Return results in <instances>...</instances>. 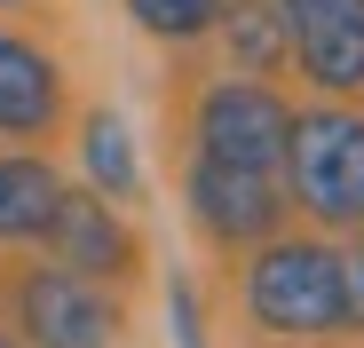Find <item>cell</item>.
<instances>
[{
	"label": "cell",
	"instance_id": "obj_1",
	"mask_svg": "<svg viewBox=\"0 0 364 348\" xmlns=\"http://www.w3.org/2000/svg\"><path fill=\"white\" fill-rule=\"evenodd\" d=\"M285 206H301L325 229H364V111L348 103H309L293 111L285 135Z\"/></svg>",
	"mask_w": 364,
	"mask_h": 348
},
{
	"label": "cell",
	"instance_id": "obj_2",
	"mask_svg": "<svg viewBox=\"0 0 364 348\" xmlns=\"http://www.w3.org/2000/svg\"><path fill=\"white\" fill-rule=\"evenodd\" d=\"M246 317L277 340H333L341 325V254L325 238H277L246 261Z\"/></svg>",
	"mask_w": 364,
	"mask_h": 348
},
{
	"label": "cell",
	"instance_id": "obj_3",
	"mask_svg": "<svg viewBox=\"0 0 364 348\" xmlns=\"http://www.w3.org/2000/svg\"><path fill=\"white\" fill-rule=\"evenodd\" d=\"M285 135H293V103L262 80H214L198 95V158L237 166V174H277L285 166Z\"/></svg>",
	"mask_w": 364,
	"mask_h": 348
},
{
	"label": "cell",
	"instance_id": "obj_4",
	"mask_svg": "<svg viewBox=\"0 0 364 348\" xmlns=\"http://www.w3.org/2000/svg\"><path fill=\"white\" fill-rule=\"evenodd\" d=\"M16 332L32 348H119L127 309L111 285H87L72 269H24L16 277Z\"/></svg>",
	"mask_w": 364,
	"mask_h": 348
},
{
	"label": "cell",
	"instance_id": "obj_5",
	"mask_svg": "<svg viewBox=\"0 0 364 348\" xmlns=\"http://www.w3.org/2000/svg\"><path fill=\"white\" fill-rule=\"evenodd\" d=\"M40 246H48V261L55 269H72V277H87V285H127L135 269H143V238H135V222L119 214L103 190H72L64 183V198H55V214H48V229H40Z\"/></svg>",
	"mask_w": 364,
	"mask_h": 348
},
{
	"label": "cell",
	"instance_id": "obj_6",
	"mask_svg": "<svg viewBox=\"0 0 364 348\" xmlns=\"http://www.w3.org/2000/svg\"><path fill=\"white\" fill-rule=\"evenodd\" d=\"M285 190L277 174H237V166H214V158H191V222L198 238L222 246V254H254L285 229Z\"/></svg>",
	"mask_w": 364,
	"mask_h": 348
},
{
	"label": "cell",
	"instance_id": "obj_7",
	"mask_svg": "<svg viewBox=\"0 0 364 348\" xmlns=\"http://www.w3.org/2000/svg\"><path fill=\"white\" fill-rule=\"evenodd\" d=\"M277 24H285V55L333 103L364 95V0H277Z\"/></svg>",
	"mask_w": 364,
	"mask_h": 348
},
{
	"label": "cell",
	"instance_id": "obj_8",
	"mask_svg": "<svg viewBox=\"0 0 364 348\" xmlns=\"http://www.w3.org/2000/svg\"><path fill=\"white\" fill-rule=\"evenodd\" d=\"M55 127H64V64L24 32H0V143H48Z\"/></svg>",
	"mask_w": 364,
	"mask_h": 348
},
{
	"label": "cell",
	"instance_id": "obj_9",
	"mask_svg": "<svg viewBox=\"0 0 364 348\" xmlns=\"http://www.w3.org/2000/svg\"><path fill=\"white\" fill-rule=\"evenodd\" d=\"M64 198V174L32 151H0V246H40V229Z\"/></svg>",
	"mask_w": 364,
	"mask_h": 348
},
{
	"label": "cell",
	"instance_id": "obj_10",
	"mask_svg": "<svg viewBox=\"0 0 364 348\" xmlns=\"http://www.w3.org/2000/svg\"><path fill=\"white\" fill-rule=\"evenodd\" d=\"M80 166H87V190H103L111 206L143 198V158H135V135L119 111H87L80 119Z\"/></svg>",
	"mask_w": 364,
	"mask_h": 348
},
{
	"label": "cell",
	"instance_id": "obj_11",
	"mask_svg": "<svg viewBox=\"0 0 364 348\" xmlns=\"http://www.w3.org/2000/svg\"><path fill=\"white\" fill-rule=\"evenodd\" d=\"M214 32L230 40L237 80H269V72H285V64H293V55H285V24H277V0H230Z\"/></svg>",
	"mask_w": 364,
	"mask_h": 348
},
{
	"label": "cell",
	"instance_id": "obj_12",
	"mask_svg": "<svg viewBox=\"0 0 364 348\" xmlns=\"http://www.w3.org/2000/svg\"><path fill=\"white\" fill-rule=\"evenodd\" d=\"M222 9H230V0H127V16H135L151 40H166V48L206 40V32L222 24Z\"/></svg>",
	"mask_w": 364,
	"mask_h": 348
},
{
	"label": "cell",
	"instance_id": "obj_13",
	"mask_svg": "<svg viewBox=\"0 0 364 348\" xmlns=\"http://www.w3.org/2000/svg\"><path fill=\"white\" fill-rule=\"evenodd\" d=\"M341 325H356V332H364V246H356V254H341Z\"/></svg>",
	"mask_w": 364,
	"mask_h": 348
},
{
	"label": "cell",
	"instance_id": "obj_14",
	"mask_svg": "<svg viewBox=\"0 0 364 348\" xmlns=\"http://www.w3.org/2000/svg\"><path fill=\"white\" fill-rule=\"evenodd\" d=\"M166 309H174V340H182V348H206V332H198V301H191V285H182V277L166 285Z\"/></svg>",
	"mask_w": 364,
	"mask_h": 348
},
{
	"label": "cell",
	"instance_id": "obj_15",
	"mask_svg": "<svg viewBox=\"0 0 364 348\" xmlns=\"http://www.w3.org/2000/svg\"><path fill=\"white\" fill-rule=\"evenodd\" d=\"M0 348H16V332H0Z\"/></svg>",
	"mask_w": 364,
	"mask_h": 348
},
{
	"label": "cell",
	"instance_id": "obj_16",
	"mask_svg": "<svg viewBox=\"0 0 364 348\" xmlns=\"http://www.w3.org/2000/svg\"><path fill=\"white\" fill-rule=\"evenodd\" d=\"M0 9H16V0H0Z\"/></svg>",
	"mask_w": 364,
	"mask_h": 348
}]
</instances>
